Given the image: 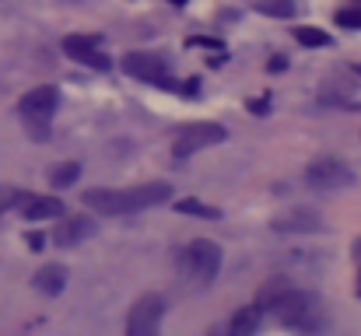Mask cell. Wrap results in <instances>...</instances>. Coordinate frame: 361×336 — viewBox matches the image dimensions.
Returning <instances> with one entry per match:
<instances>
[{"instance_id":"cell-22","label":"cell","mask_w":361,"mask_h":336,"mask_svg":"<svg viewBox=\"0 0 361 336\" xmlns=\"http://www.w3.org/2000/svg\"><path fill=\"white\" fill-rule=\"evenodd\" d=\"M267 109H270V99H252V102H249V112H252V116H267Z\"/></svg>"},{"instance_id":"cell-13","label":"cell","mask_w":361,"mask_h":336,"mask_svg":"<svg viewBox=\"0 0 361 336\" xmlns=\"http://www.w3.org/2000/svg\"><path fill=\"white\" fill-rule=\"evenodd\" d=\"M291 291H295V284H291L288 277H270V280L256 291V309H259V312H274Z\"/></svg>"},{"instance_id":"cell-25","label":"cell","mask_w":361,"mask_h":336,"mask_svg":"<svg viewBox=\"0 0 361 336\" xmlns=\"http://www.w3.org/2000/svg\"><path fill=\"white\" fill-rule=\"evenodd\" d=\"M351 259H355V263H361V238H355V242H351Z\"/></svg>"},{"instance_id":"cell-20","label":"cell","mask_w":361,"mask_h":336,"mask_svg":"<svg viewBox=\"0 0 361 336\" xmlns=\"http://www.w3.org/2000/svg\"><path fill=\"white\" fill-rule=\"evenodd\" d=\"M337 25L341 28H361V4H351V7L337 11Z\"/></svg>"},{"instance_id":"cell-10","label":"cell","mask_w":361,"mask_h":336,"mask_svg":"<svg viewBox=\"0 0 361 336\" xmlns=\"http://www.w3.org/2000/svg\"><path fill=\"white\" fill-rule=\"evenodd\" d=\"M99 46H102V35H67V39H63V49H67L78 63H88V67H95V70H106L109 60L99 53Z\"/></svg>"},{"instance_id":"cell-3","label":"cell","mask_w":361,"mask_h":336,"mask_svg":"<svg viewBox=\"0 0 361 336\" xmlns=\"http://www.w3.org/2000/svg\"><path fill=\"white\" fill-rule=\"evenodd\" d=\"M56 106H60V92H56L53 85H42V88H32L28 95H21L18 116H21V123L28 126L32 140L42 144V140L49 137V119H53Z\"/></svg>"},{"instance_id":"cell-4","label":"cell","mask_w":361,"mask_h":336,"mask_svg":"<svg viewBox=\"0 0 361 336\" xmlns=\"http://www.w3.org/2000/svg\"><path fill=\"white\" fill-rule=\"evenodd\" d=\"M179 270L197 284H211L221 270V245H214L211 238H193L179 252Z\"/></svg>"},{"instance_id":"cell-6","label":"cell","mask_w":361,"mask_h":336,"mask_svg":"<svg viewBox=\"0 0 361 336\" xmlns=\"http://www.w3.org/2000/svg\"><path fill=\"white\" fill-rule=\"evenodd\" d=\"M225 137H228V130H225L221 123H190V126H183V130L176 133L172 154H176V158H190V154H197V151H204V147L221 144Z\"/></svg>"},{"instance_id":"cell-21","label":"cell","mask_w":361,"mask_h":336,"mask_svg":"<svg viewBox=\"0 0 361 336\" xmlns=\"http://www.w3.org/2000/svg\"><path fill=\"white\" fill-rule=\"evenodd\" d=\"M7 207H18V193L7 189V186H0V214H4Z\"/></svg>"},{"instance_id":"cell-2","label":"cell","mask_w":361,"mask_h":336,"mask_svg":"<svg viewBox=\"0 0 361 336\" xmlns=\"http://www.w3.org/2000/svg\"><path fill=\"white\" fill-rule=\"evenodd\" d=\"M270 316H277L281 326L284 330H295V333H316V330L326 326V316H323L319 298L309 294V291H302V287H295Z\"/></svg>"},{"instance_id":"cell-7","label":"cell","mask_w":361,"mask_h":336,"mask_svg":"<svg viewBox=\"0 0 361 336\" xmlns=\"http://www.w3.org/2000/svg\"><path fill=\"white\" fill-rule=\"evenodd\" d=\"M161 316H165V298L161 294H144L130 316H126V333L130 336H151L161 326Z\"/></svg>"},{"instance_id":"cell-1","label":"cell","mask_w":361,"mask_h":336,"mask_svg":"<svg viewBox=\"0 0 361 336\" xmlns=\"http://www.w3.org/2000/svg\"><path fill=\"white\" fill-rule=\"evenodd\" d=\"M169 197H172L169 182H144V186H130V189H88L85 204L102 218H123V214H137L144 207H158Z\"/></svg>"},{"instance_id":"cell-19","label":"cell","mask_w":361,"mask_h":336,"mask_svg":"<svg viewBox=\"0 0 361 336\" xmlns=\"http://www.w3.org/2000/svg\"><path fill=\"white\" fill-rule=\"evenodd\" d=\"M256 11L267 18H291L295 14V0H256Z\"/></svg>"},{"instance_id":"cell-23","label":"cell","mask_w":361,"mask_h":336,"mask_svg":"<svg viewBox=\"0 0 361 336\" xmlns=\"http://www.w3.org/2000/svg\"><path fill=\"white\" fill-rule=\"evenodd\" d=\"M190 46H207V49H221V39H190Z\"/></svg>"},{"instance_id":"cell-26","label":"cell","mask_w":361,"mask_h":336,"mask_svg":"<svg viewBox=\"0 0 361 336\" xmlns=\"http://www.w3.org/2000/svg\"><path fill=\"white\" fill-rule=\"evenodd\" d=\"M284 67H288L284 56H274V60H270V70H284Z\"/></svg>"},{"instance_id":"cell-12","label":"cell","mask_w":361,"mask_h":336,"mask_svg":"<svg viewBox=\"0 0 361 336\" xmlns=\"http://www.w3.org/2000/svg\"><path fill=\"white\" fill-rule=\"evenodd\" d=\"M18 207L25 211L28 221H49L63 214V204L56 197H32V193H18Z\"/></svg>"},{"instance_id":"cell-29","label":"cell","mask_w":361,"mask_h":336,"mask_svg":"<svg viewBox=\"0 0 361 336\" xmlns=\"http://www.w3.org/2000/svg\"><path fill=\"white\" fill-rule=\"evenodd\" d=\"M351 4H361V0H351Z\"/></svg>"},{"instance_id":"cell-27","label":"cell","mask_w":361,"mask_h":336,"mask_svg":"<svg viewBox=\"0 0 361 336\" xmlns=\"http://www.w3.org/2000/svg\"><path fill=\"white\" fill-rule=\"evenodd\" d=\"M355 294L361 298V273H358V280H355Z\"/></svg>"},{"instance_id":"cell-5","label":"cell","mask_w":361,"mask_h":336,"mask_svg":"<svg viewBox=\"0 0 361 336\" xmlns=\"http://www.w3.org/2000/svg\"><path fill=\"white\" fill-rule=\"evenodd\" d=\"M305 182L316 193H337V189L355 186V168H348L341 158H323L305 168Z\"/></svg>"},{"instance_id":"cell-24","label":"cell","mask_w":361,"mask_h":336,"mask_svg":"<svg viewBox=\"0 0 361 336\" xmlns=\"http://www.w3.org/2000/svg\"><path fill=\"white\" fill-rule=\"evenodd\" d=\"M28 245H32V249H35V252H39V249H42V245H46V238H42V235H39V231H32V235H28Z\"/></svg>"},{"instance_id":"cell-8","label":"cell","mask_w":361,"mask_h":336,"mask_svg":"<svg viewBox=\"0 0 361 336\" xmlns=\"http://www.w3.org/2000/svg\"><path fill=\"white\" fill-rule=\"evenodd\" d=\"M120 67H123V74L140 77V81H151V85H161L169 77V60L158 56V53H126Z\"/></svg>"},{"instance_id":"cell-17","label":"cell","mask_w":361,"mask_h":336,"mask_svg":"<svg viewBox=\"0 0 361 336\" xmlns=\"http://www.w3.org/2000/svg\"><path fill=\"white\" fill-rule=\"evenodd\" d=\"M295 39H298L302 46H309V49L330 46V35H326L323 28H316V25H298V28H295Z\"/></svg>"},{"instance_id":"cell-9","label":"cell","mask_w":361,"mask_h":336,"mask_svg":"<svg viewBox=\"0 0 361 336\" xmlns=\"http://www.w3.org/2000/svg\"><path fill=\"white\" fill-rule=\"evenodd\" d=\"M274 231H298V235H309V231H323V214L316 207H291L284 214H277L270 221Z\"/></svg>"},{"instance_id":"cell-16","label":"cell","mask_w":361,"mask_h":336,"mask_svg":"<svg viewBox=\"0 0 361 336\" xmlns=\"http://www.w3.org/2000/svg\"><path fill=\"white\" fill-rule=\"evenodd\" d=\"M78 175H81V165H78V161H63V165H56V168H53L49 182H53L56 189H67V186H74V182H78Z\"/></svg>"},{"instance_id":"cell-18","label":"cell","mask_w":361,"mask_h":336,"mask_svg":"<svg viewBox=\"0 0 361 336\" xmlns=\"http://www.w3.org/2000/svg\"><path fill=\"white\" fill-rule=\"evenodd\" d=\"M172 207H176L179 214H197V218H207V221L221 218V211H218V207H207V204H200V200H176Z\"/></svg>"},{"instance_id":"cell-15","label":"cell","mask_w":361,"mask_h":336,"mask_svg":"<svg viewBox=\"0 0 361 336\" xmlns=\"http://www.w3.org/2000/svg\"><path fill=\"white\" fill-rule=\"evenodd\" d=\"M259 316H263V312H259L256 305H252V309H239V312L232 316V326H228V330H232V336L256 333V326H259Z\"/></svg>"},{"instance_id":"cell-28","label":"cell","mask_w":361,"mask_h":336,"mask_svg":"<svg viewBox=\"0 0 361 336\" xmlns=\"http://www.w3.org/2000/svg\"><path fill=\"white\" fill-rule=\"evenodd\" d=\"M172 4H176V7H183V4H186V0H172Z\"/></svg>"},{"instance_id":"cell-11","label":"cell","mask_w":361,"mask_h":336,"mask_svg":"<svg viewBox=\"0 0 361 336\" xmlns=\"http://www.w3.org/2000/svg\"><path fill=\"white\" fill-rule=\"evenodd\" d=\"M95 231H99V224L92 221V218H85V214H78V218H67L63 224H56L53 242H56L60 249H71V245H81L85 238H92Z\"/></svg>"},{"instance_id":"cell-14","label":"cell","mask_w":361,"mask_h":336,"mask_svg":"<svg viewBox=\"0 0 361 336\" xmlns=\"http://www.w3.org/2000/svg\"><path fill=\"white\" fill-rule=\"evenodd\" d=\"M67 277H71V273H67L63 263H46V266L35 273V291H42V294L53 298V294H60V291L67 287Z\"/></svg>"}]
</instances>
